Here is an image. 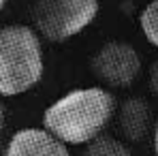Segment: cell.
<instances>
[{"mask_svg": "<svg viewBox=\"0 0 158 156\" xmlns=\"http://www.w3.org/2000/svg\"><path fill=\"white\" fill-rule=\"evenodd\" d=\"M113 111L115 99L109 90L79 88L45 109L43 126L66 145H81L103 135Z\"/></svg>", "mask_w": 158, "mask_h": 156, "instance_id": "1", "label": "cell"}, {"mask_svg": "<svg viewBox=\"0 0 158 156\" xmlns=\"http://www.w3.org/2000/svg\"><path fill=\"white\" fill-rule=\"evenodd\" d=\"M43 77L41 39L28 26L0 28V94L17 96L32 90Z\"/></svg>", "mask_w": 158, "mask_h": 156, "instance_id": "2", "label": "cell"}, {"mask_svg": "<svg viewBox=\"0 0 158 156\" xmlns=\"http://www.w3.org/2000/svg\"><path fill=\"white\" fill-rule=\"evenodd\" d=\"M98 13V0H34L32 19L41 36L62 43L88 28Z\"/></svg>", "mask_w": 158, "mask_h": 156, "instance_id": "3", "label": "cell"}, {"mask_svg": "<svg viewBox=\"0 0 158 156\" xmlns=\"http://www.w3.org/2000/svg\"><path fill=\"white\" fill-rule=\"evenodd\" d=\"M92 73L109 88H128L141 73V58L132 45L111 41L94 53Z\"/></svg>", "mask_w": 158, "mask_h": 156, "instance_id": "4", "label": "cell"}, {"mask_svg": "<svg viewBox=\"0 0 158 156\" xmlns=\"http://www.w3.org/2000/svg\"><path fill=\"white\" fill-rule=\"evenodd\" d=\"M4 156H71L64 141L45 129H24L15 133Z\"/></svg>", "mask_w": 158, "mask_h": 156, "instance_id": "5", "label": "cell"}, {"mask_svg": "<svg viewBox=\"0 0 158 156\" xmlns=\"http://www.w3.org/2000/svg\"><path fill=\"white\" fill-rule=\"evenodd\" d=\"M118 126L120 133L128 139V141H141L145 139L148 130L152 126V109L143 99L135 96L126 99L120 111H118Z\"/></svg>", "mask_w": 158, "mask_h": 156, "instance_id": "6", "label": "cell"}, {"mask_svg": "<svg viewBox=\"0 0 158 156\" xmlns=\"http://www.w3.org/2000/svg\"><path fill=\"white\" fill-rule=\"evenodd\" d=\"M83 156H132L126 143H122L120 139L98 135L96 139H92L85 148Z\"/></svg>", "mask_w": 158, "mask_h": 156, "instance_id": "7", "label": "cell"}, {"mask_svg": "<svg viewBox=\"0 0 158 156\" xmlns=\"http://www.w3.org/2000/svg\"><path fill=\"white\" fill-rule=\"evenodd\" d=\"M139 24H141V30H143L145 39L158 47V0H152L143 9V13L139 17Z\"/></svg>", "mask_w": 158, "mask_h": 156, "instance_id": "8", "label": "cell"}, {"mask_svg": "<svg viewBox=\"0 0 158 156\" xmlns=\"http://www.w3.org/2000/svg\"><path fill=\"white\" fill-rule=\"evenodd\" d=\"M150 86H152V92L158 96V62L152 64V71H150Z\"/></svg>", "mask_w": 158, "mask_h": 156, "instance_id": "9", "label": "cell"}, {"mask_svg": "<svg viewBox=\"0 0 158 156\" xmlns=\"http://www.w3.org/2000/svg\"><path fill=\"white\" fill-rule=\"evenodd\" d=\"M2 126H4V107L0 103V135H2Z\"/></svg>", "mask_w": 158, "mask_h": 156, "instance_id": "10", "label": "cell"}, {"mask_svg": "<svg viewBox=\"0 0 158 156\" xmlns=\"http://www.w3.org/2000/svg\"><path fill=\"white\" fill-rule=\"evenodd\" d=\"M154 150H156V156H158V122H156V129H154Z\"/></svg>", "mask_w": 158, "mask_h": 156, "instance_id": "11", "label": "cell"}, {"mask_svg": "<svg viewBox=\"0 0 158 156\" xmlns=\"http://www.w3.org/2000/svg\"><path fill=\"white\" fill-rule=\"evenodd\" d=\"M4 2H6V0H0V11H2V6H4Z\"/></svg>", "mask_w": 158, "mask_h": 156, "instance_id": "12", "label": "cell"}]
</instances>
